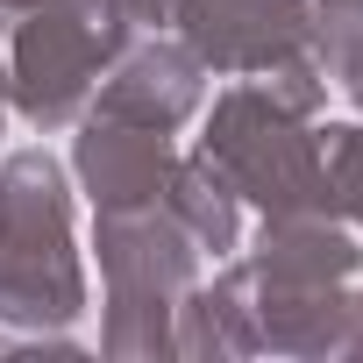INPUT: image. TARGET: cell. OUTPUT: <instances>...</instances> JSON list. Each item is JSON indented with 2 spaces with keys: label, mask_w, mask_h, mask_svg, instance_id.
Wrapping results in <instances>:
<instances>
[{
  "label": "cell",
  "mask_w": 363,
  "mask_h": 363,
  "mask_svg": "<svg viewBox=\"0 0 363 363\" xmlns=\"http://www.w3.org/2000/svg\"><path fill=\"white\" fill-rule=\"evenodd\" d=\"M178 150L157 128L114 121V114H79L72 135V171H79V193L93 200V214H121V207H157L164 200V178H171Z\"/></svg>",
  "instance_id": "52a82bcc"
},
{
  "label": "cell",
  "mask_w": 363,
  "mask_h": 363,
  "mask_svg": "<svg viewBox=\"0 0 363 363\" xmlns=\"http://www.w3.org/2000/svg\"><path fill=\"white\" fill-rule=\"evenodd\" d=\"M257 349L271 356H363V292L356 285H306V292H257Z\"/></svg>",
  "instance_id": "9c48e42d"
},
{
  "label": "cell",
  "mask_w": 363,
  "mask_h": 363,
  "mask_svg": "<svg viewBox=\"0 0 363 363\" xmlns=\"http://www.w3.org/2000/svg\"><path fill=\"white\" fill-rule=\"evenodd\" d=\"M29 8H43V0H0V22H15V15H29Z\"/></svg>",
  "instance_id": "5bb4252c"
},
{
  "label": "cell",
  "mask_w": 363,
  "mask_h": 363,
  "mask_svg": "<svg viewBox=\"0 0 363 363\" xmlns=\"http://www.w3.org/2000/svg\"><path fill=\"white\" fill-rule=\"evenodd\" d=\"M86 313V264L72 235V186L50 150L0 164V320L22 335H65Z\"/></svg>",
  "instance_id": "6da1fadb"
},
{
  "label": "cell",
  "mask_w": 363,
  "mask_h": 363,
  "mask_svg": "<svg viewBox=\"0 0 363 363\" xmlns=\"http://www.w3.org/2000/svg\"><path fill=\"white\" fill-rule=\"evenodd\" d=\"M306 50L363 114V0H306Z\"/></svg>",
  "instance_id": "7c38bea8"
},
{
  "label": "cell",
  "mask_w": 363,
  "mask_h": 363,
  "mask_svg": "<svg viewBox=\"0 0 363 363\" xmlns=\"http://www.w3.org/2000/svg\"><path fill=\"white\" fill-rule=\"evenodd\" d=\"M242 271L257 292H306V285H349L363 271L356 235L335 214H264V228L242 250Z\"/></svg>",
  "instance_id": "ba28073f"
},
{
  "label": "cell",
  "mask_w": 363,
  "mask_h": 363,
  "mask_svg": "<svg viewBox=\"0 0 363 363\" xmlns=\"http://www.w3.org/2000/svg\"><path fill=\"white\" fill-rule=\"evenodd\" d=\"M200 157L228 178V193L257 214H328L313 114H292L271 86L242 79L207 107Z\"/></svg>",
  "instance_id": "277c9868"
},
{
  "label": "cell",
  "mask_w": 363,
  "mask_h": 363,
  "mask_svg": "<svg viewBox=\"0 0 363 363\" xmlns=\"http://www.w3.org/2000/svg\"><path fill=\"white\" fill-rule=\"evenodd\" d=\"M164 207H171L178 228L200 242V257H235V250H242V200L228 193V178H221L200 150L171 164V178H164Z\"/></svg>",
  "instance_id": "8fae6325"
},
{
  "label": "cell",
  "mask_w": 363,
  "mask_h": 363,
  "mask_svg": "<svg viewBox=\"0 0 363 363\" xmlns=\"http://www.w3.org/2000/svg\"><path fill=\"white\" fill-rule=\"evenodd\" d=\"M207 100V65L178 43V36H143L128 43L100 86H93V114H114V121H135V128H157V135H178Z\"/></svg>",
  "instance_id": "8992f818"
},
{
  "label": "cell",
  "mask_w": 363,
  "mask_h": 363,
  "mask_svg": "<svg viewBox=\"0 0 363 363\" xmlns=\"http://www.w3.org/2000/svg\"><path fill=\"white\" fill-rule=\"evenodd\" d=\"M157 22L228 79H257L306 50V0H157Z\"/></svg>",
  "instance_id": "5b68a950"
},
{
  "label": "cell",
  "mask_w": 363,
  "mask_h": 363,
  "mask_svg": "<svg viewBox=\"0 0 363 363\" xmlns=\"http://www.w3.org/2000/svg\"><path fill=\"white\" fill-rule=\"evenodd\" d=\"M93 257H100V285H107V320H100V356L143 363V356H171V320L178 299L200 285V242L171 221V207H121V214H93Z\"/></svg>",
  "instance_id": "3957f363"
},
{
  "label": "cell",
  "mask_w": 363,
  "mask_h": 363,
  "mask_svg": "<svg viewBox=\"0 0 363 363\" xmlns=\"http://www.w3.org/2000/svg\"><path fill=\"white\" fill-rule=\"evenodd\" d=\"M0 121H8V57H0Z\"/></svg>",
  "instance_id": "9a60e30c"
},
{
  "label": "cell",
  "mask_w": 363,
  "mask_h": 363,
  "mask_svg": "<svg viewBox=\"0 0 363 363\" xmlns=\"http://www.w3.org/2000/svg\"><path fill=\"white\" fill-rule=\"evenodd\" d=\"M320 135V186H328V214L363 228V121H328Z\"/></svg>",
  "instance_id": "4fadbf2b"
},
{
  "label": "cell",
  "mask_w": 363,
  "mask_h": 363,
  "mask_svg": "<svg viewBox=\"0 0 363 363\" xmlns=\"http://www.w3.org/2000/svg\"><path fill=\"white\" fill-rule=\"evenodd\" d=\"M157 22V0H43V8L15 15L8 36V107L50 135L72 128L100 86V72L135 43V29Z\"/></svg>",
  "instance_id": "7a4b0ae2"
},
{
  "label": "cell",
  "mask_w": 363,
  "mask_h": 363,
  "mask_svg": "<svg viewBox=\"0 0 363 363\" xmlns=\"http://www.w3.org/2000/svg\"><path fill=\"white\" fill-rule=\"evenodd\" d=\"M171 356H264L257 349V313H250V271L228 264L214 278H200L186 299H178V320H171Z\"/></svg>",
  "instance_id": "30bf717a"
},
{
  "label": "cell",
  "mask_w": 363,
  "mask_h": 363,
  "mask_svg": "<svg viewBox=\"0 0 363 363\" xmlns=\"http://www.w3.org/2000/svg\"><path fill=\"white\" fill-rule=\"evenodd\" d=\"M0 356H15V342H0Z\"/></svg>",
  "instance_id": "2e32d148"
}]
</instances>
